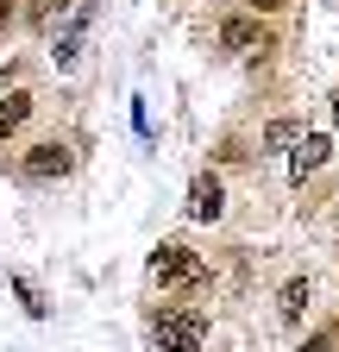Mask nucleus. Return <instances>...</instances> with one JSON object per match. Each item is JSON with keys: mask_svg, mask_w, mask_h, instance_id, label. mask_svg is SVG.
Here are the masks:
<instances>
[{"mask_svg": "<svg viewBox=\"0 0 339 352\" xmlns=\"http://www.w3.org/2000/svg\"><path fill=\"white\" fill-rule=\"evenodd\" d=\"M201 315H189V308H157L151 315V340L157 352H201Z\"/></svg>", "mask_w": 339, "mask_h": 352, "instance_id": "obj_1", "label": "nucleus"}, {"mask_svg": "<svg viewBox=\"0 0 339 352\" xmlns=\"http://www.w3.org/2000/svg\"><path fill=\"white\" fill-rule=\"evenodd\" d=\"M151 277H157V283H195V277H201V258H195L183 239H170V245L151 252Z\"/></svg>", "mask_w": 339, "mask_h": 352, "instance_id": "obj_2", "label": "nucleus"}, {"mask_svg": "<svg viewBox=\"0 0 339 352\" xmlns=\"http://www.w3.org/2000/svg\"><path fill=\"white\" fill-rule=\"evenodd\" d=\"M69 145H57V139H45V145H32L25 151V176H38V183H51V176H69Z\"/></svg>", "mask_w": 339, "mask_h": 352, "instance_id": "obj_3", "label": "nucleus"}, {"mask_svg": "<svg viewBox=\"0 0 339 352\" xmlns=\"http://www.w3.org/2000/svg\"><path fill=\"white\" fill-rule=\"evenodd\" d=\"M220 44H226V51H239V57H251V51H264V32H258V19H251V13H233V19L220 25Z\"/></svg>", "mask_w": 339, "mask_h": 352, "instance_id": "obj_4", "label": "nucleus"}, {"mask_svg": "<svg viewBox=\"0 0 339 352\" xmlns=\"http://www.w3.org/2000/svg\"><path fill=\"white\" fill-rule=\"evenodd\" d=\"M220 208H226L220 183H214V176H195V183H189V220H220Z\"/></svg>", "mask_w": 339, "mask_h": 352, "instance_id": "obj_5", "label": "nucleus"}, {"mask_svg": "<svg viewBox=\"0 0 339 352\" xmlns=\"http://www.w3.org/2000/svg\"><path fill=\"white\" fill-rule=\"evenodd\" d=\"M327 139H320V132H302V139H295V176H308V170H320L327 164Z\"/></svg>", "mask_w": 339, "mask_h": 352, "instance_id": "obj_6", "label": "nucleus"}, {"mask_svg": "<svg viewBox=\"0 0 339 352\" xmlns=\"http://www.w3.org/2000/svg\"><path fill=\"white\" fill-rule=\"evenodd\" d=\"M302 308H308V283L295 277V283H283V296H277V315H283V321H302Z\"/></svg>", "mask_w": 339, "mask_h": 352, "instance_id": "obj_7", "label": "nucleus"}, {"mask_svg": "<svg viewBox=\"0 0 339 352\" xmlns=\"http://www.w3.org/2000/svg\"><path fill=\"white\" fill-rule=\"evenodd\" d=\"M25 113H32V95H7V101H0V139H7V132H19Z\"/></svg>", "mask_w": 339, "mask_h": 352, "instance_id": "obj_8", "label": "nucleus"}, {"mask_svg": "<svg viewBox=\"0 0 339 352\" xmlns=\"http://www.w3.org/2000/svg\"><path fill=\"white\" fill-rule=\"evenodd\" d=\"M264 139H270V145H295V139H302V126H295V120H277Z\"/></svg>", "mask_w": 339, "mask_h": 352, "instance_id": "obj_9", "label": "nucleus"}, {"mask_svg": "<svg viewBox=\"0 0 339 352\" xmlns=\"http://www.w3.org/2000/svg\"><path fill=\"white\" fill-rule=\"evenodd\" d=\"M302 352H339V327H320V333H314Z\"/></svg>", "mask_w": 339, "mask_h": 352, "instance_id": "obj_10", "label": "nucleus"}, {"mask_svg": "<svg viewBox=\"0 0 339 352\" xmlns=\"http://www.w3.org/2000/svg\"><path fill=\"white\" fill-rule=\"evenodd\" d=\"M277 7H289V0H251V13H277Z\"/></svg>", "mask_w": 339, "mask_h": 352, "instance_id": "obj_11", "label": "nucleus"}, {"mask_svg": "<svg viewBox=\"0 0 339 352\" xmlns=\"http://www.w3.org/2000/svg\"><path fill=\"white\" fill-rule=\"evenodd\" d=\"M7 13H13V0H0V19H7Z\"/></svg>", "mask_w": 339, "mask_h": 352, "instance_id": "obj_12", "label": "nucleus"}, {"mask_svg": "<svg viewBox=\"0 0 339 352\" xmlns=\"http://www.w3.org/2000/svg\"><path fill=\"white\" fill-rule=\"evenodd\" d=\"M333 113H339V101H333Z\"/></svg>", "mask_w": 339, "mask_h": 352, "instance_id": "obj_13", "label": "nucleus"}]
</instances>
